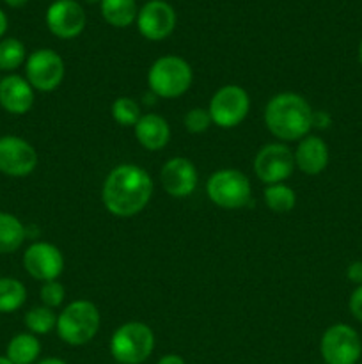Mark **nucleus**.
Instances as JSON below:
<instances>
[{
    "instance_id": "5",
    "label": "nucleus",
    "mask_w": 362,
    "mask_h": 364,
    "mask_svg": "<svg viewBox=\"0 0 362 364\" xmlns=\"http://www.w3.org/2000/svg\"><path fill=\"white\" fill-rule=\"evenodd\" d=\"M155 350V333L144 322H126L114 331L110 354L117 364H142Z\"/></svg>"
},
{
    "instance_id": "15",
    "label": "nucleus",
    "mask_w": 362,
    "mask_h": 364,
    "mask_svg": "<svg viewBox=\"0 0 362 364\" xmlns=\"http://www.w3.org/2000/svg\"><path fill=\"white\" fill-rule=\"evenodd\" d=\"M162 187L170 198L185 199L194 194L199 183V174L194 164L185 156H174L162 166L160 171Z\"/></svg>"
},
{
    "instance_id": "6",
    "label": "nucleus",
    "mask_w": 362,
    "mask_h": 364,
    "mask_svg": "<svg viewBox=\"0 0 362 364\" xmlns=\"http://www.w3.org/2000/svg\"><path fill=\"white\" fill-rule=\"evenodd\" d=\"M206 194L209 201L224 210L243 208L251 203L252 187L247 174L241 171L226 167L219 169L206 181Z\"/></svg>"
},
{
    "instance_id": "36",
    "label": "nucleus",
    "mask_w": 362,
    "mask_h": 364,
    "mask_svg": "<svg viewBox=\"0 0 362 364\" xmlns=\"http://www.w3.org/2000/svg\"><path fill=\"white\" fill-rule=\"evenodd\" d=\"M0 364H13V363H11L6 355H0Z\"/></svg>"
},
{
    "instance_id": "22",
    "label": "nucleus",
    "mask_w": 362,
    "mask_h": 364,
    "mask_svg": "<svg viewBox=\"0 0 362 364\" xmlns=\"http://www.w3.org/2000/svg\"><path fill=\"white\" fill-rule=\"evenodd\" d=\"M27 301V288L14 277H0V313H14Z\"/></svg>"
},
{
    "instance_id": "2",
    "label": "nucleus",
    "mask_w": 362,
    "mask_h": 364,
    "mask_svg": "<svg viewBox=\"0 0 362 364\" xmlns=\"http://www.w3.org/2000/svg\"><path fill=\"white\" fill-rule=\"evenodd\" d=\"M311 103L298 92H279L268 100L263 112L266 128L275 139L283 142L302 141L312 128Z\"/></svg>"
},
{
    "instance_id": "26",
    "label": "nucleus",
    "mask_w": 362,
    "mask_h": 364,
    "mask_svg": "<svg viewBox=\"0 0 362 364\" xmlns=\"http://www.w3.org/2000/svg\"><path fill=\"white\" fill-rule=\"evenodd\" d=\"M25 326L31 331V334L43 336V334H48L55 329L57 315L52 308L38 306V308H32L31 311L25 315Z\"/></svg>"
},
{
    "instance_id": "19",
    "label": "nucleus",
    "mask_w": 362,
    "mask_h": 364,
    "mask_svg": "<svg viewBox=\"0 0 362 364\" xmlns=\"http://www.w3.org/2000/svg\"><path fill=\"white\" fill-rule=\"evenodd\" d=\"M41 354V343L38 336L31 333L16 334L9 341L6 350V358L13 364H35Z\"/></svg>"
},
{
    "instance_id": "1",
    "label": "nucleus",
    "mask_w": 362,
    "mask_h": 364,
    "mask_svg": "<svg viewBox=\"0 0 362 364\" xmlns=\"http://www.w3.org/2000/svg\"><path fill=\"white\" fill-rule=\"evenodd\" d=\"M155 192L148 171L135 164H119L106 174L102 201L106 212L119 219L138 215L149 205Z\"/></svg>"
},
{
    "instance_id": "12",
    "label": "nucleus",
    "mask_w": 362,
    "mask_h": 364,
    "mask_svg": "<svg viewBox=\"0 0 362 364\" xmlns=\"http://www.w3.org/2000/svg\"><path fill=\"white\" fill-rule=\"evenodd\" d=\"M176 27V11L165 0H149L138 9L137 28L149 41L169 38Z\"/></svg>"
},
{
    "instance_id": "40",
    "label": "nucleus",
    "mask_w": 362,
    "mask_h": 364,
    "mask_svg": "<svg viewBox=\"0 0 362 364\" xmlns=\"http://www.w3.org/2000/svg\"><path fill=\"white\" fill-rule=\"evenodd\" d=\"M116 364H117V363H116Z\"/></svg>"
},
{
    "instance_id": "35",
    "label": "nucleus",
    "mask_w": 362,
    "mask_h": 364,
    "mask_svg": "<svg viewBox=\"0 0 362 364\" xmlns=\"http://www.w3.org/2000/svg\"><path fill=\"white\" fill-rule=\"evenodd\" d=\"M9 7H23L28 0H4Z\"/></svg>"
},
{
    "instance_id": "7",
    "label": "nucleus",
    "mask_w": 362,
    "mask_h": 364,
    "mask_svg": "<svg viewBox=\"0 0 362 364\" xmlns=\"http://www.w3.org/2000/svg\"><path fill=\"white\" fill-rule=\"evenodd\" d=\"M251 110V96L241 85L227 84L220 87L209 100L208 112L212 123L224 130L238 127L243 123Z\"/></svg>"
},
{
    "instance_id": "3",
    "label": "nucleus",
    "mask_w": 362,
    "mask_h": 364,
    "mask_svg": "<svg viewBox=\"0 0 362 364\" xmlns=\"http://www.w3.org/2000/svg\"><path fill=\"white\" fill-rule=\"evenodd\" d=\"M102 326L99 309L94 302L87 299H78L70 302L57 315V334L64 343L71 347H82L91 343Z\"/></svg>"
},
{
    "instance_id": "17",
    "label": "nucleus",
    "mask_w": 362,
    "mask_h": 364,
    "mask_svg": "<svg viewBox=\"0 0 362 364\" xmlns=\"http://www.w3.org/2000/svg\"><path fill=\"white\" fill-rule=\"evenodd\" d=\"M0 105L6 112L23 116L34 105V87L20 75H7L0 80Z\"/></svg>"
},
{
    "instance_id": "16",
    "label": "nucleus",
    "mask_w": 362,
    "mask_h": 364,
    "mask_svg": "<svg viewBox=\"0 0 362 364\" xmlns=\"http://www.w3.org/2000/svg\"><path fill=\"white\" fill-rule=\"evenodd\" d=\"M295 155V167L307 176H318L327 169L330 160V151L327 142L318 135H305L298 141Z\"/></svg>"
},
{
    "instance_id": "8",
    "label": "nucleus",
    "mask_w": 362,
    "mask_h": 364,
    "mask_svg": "<svg viewBox=\"0 0 362 364\" xmlns=\"http://www.w3.org/2000/svg\"><path fill=\"white\" fill-rule=\"evenodd\" d=\"M319 354L325 364H358L362 340L351 326L334 323L319 340Z\"/></svg>"
},
{
    "instance_id": "21",
    "label": "nucleus",
    "mask_w": 362,
    "mask_h": 364,
    "mask_svg": "<svg viewBox=\"0 0 362 364\" xmlns=\"http://www.w3.org/2000/svg\"><path fill=\"white\" fill-rule=\"evenodd\" d=\"M27 237V230L18 217L0 212V255L18 251Z\"/></svg>"
},
{
    "instance_id": "24",
    "label": "nucleus",
    "mask_w": 362,
    "mask_h": 364,
    "mask_svg": "<svg viewBox=\"0 0 362 364\" xmlns=\"http://www.w3.org/2000/svg\"><path fill=\"white\" fill-rule=\"evenodd\" d=\"M27 60L25 45L16 38H6L0 41V70L14 71Z\"/></svg>"
},
{
    "instance_id": "28",
    "label": "nucleus",
    "mask_w": 362,
    "mask_h": 364,
    "mask_svg": "<svg viewBox=\"0 0 362 364\" xmlns=\"http://www.w3.org/2000/svg\"><path fill=\"white\" fill-rule=\"evenodd\" d=\"M39 295H41L43 306L55 309L59 308V306H62L64 299H66V288H64V284L59 283L57 279L46 281V283H43Z\"/></svg>"
},
{
    "instance_id": "31",
    "label": "nucleus",
    "mask_w": 362,
    "mask_h": 364,
    "mask_svg": "<svg viewBox=\"0 0 362 364\" xmlns=\"http://www.w3.org/2000/svg\"><path fill=\"white\" fill-rule=\"evenodd\" d=\"M330 124V116L327 112H314V117H312V128H319V130H323V128H329Z\"/></svg>"
},
{
    "instance_id": "20",
    "label": "nucleus",
    "mask_w": 362,
    "mask_h": 364,
    "mask_svg": "<svg viewBox=\"0 0 362 364\" xmlns=\"http://www.w3.org/2000/svg\"><path fill=\"white\" fill-rule=\"evenodd\" d=\"M102 16L112 27L124 28L137 21L138 7L135 0H102Z\"/></svg>"
},
{
    "instance_id": "32",
    "label": "nucleus",
    "mask_w": 362,
    "mask_h": 364,
    "mask_svg": "<svg viewBox=\"0 0 362 364\" xmlns=\"http://www.w3.org/2000/svg\"><path fill=\"white\" fill-rule=\"evenodd\" d=\"M156 364H187V363H185V359L181 358V355L167 354V355H162Z\"/></svg>"
},
{
    "instance_id": "11",
    "label": "nucleus",
    "mask_w": 362,
    "mask_h": 364,
    "mask_svg": "<svg viewBox=\"0 0 362 364\" xmlns=\"http://www.w3.org/2000/svg\"><path fill=\"white\" fill-rule=\"evenodd\" d=\"M38 166V151L16 135L0 137V173L13 178L28 176Z\"/></svg>"
},
{
    "instance_id": "14",
    "label": "nucleus",
    "mask_w": 362,
    "mask_h": 364,
    "mask_svg": "<svg viewBox=\"0 0 362 364\" xmlns=\"http://www.w3.org/2000/svg\"><path fill=\"white\" fill-rule=\"evenodd\" d=\"M46 27L55 38L75 39L85 28V11L77 0H55L46 9Z\"/></svg>"
},
{
    "instance_id": "29",
    "label": "nucleus",
    "mask_w": 362,
    "mask_h": 364,
    "mask_svg": "<svg viewBox=\"0 0 362 364\" xmlns=\"http://www.w3.org/2000/svg\"><path fill=\"white\" fill-rule=\"evenodd\" d=\"M348 309H350L351 316L362 323V284L351 291L350 301H348Z\"/></svg>"
},
{
    "instance_id": "18",
    "label": "nucleus",
    "mask_w": 362,
    "mask_h": 364,
    "mask_svg": "<svg viewBox=\"0 0 362 364\" xmlns=\"http://www.w3.org/2000/svg\"><path fill=\"white\" fill-rule=\"evenodd\" d=\"M135 139L148 151H160L170 141V127L165 117L160 114H142L138 123L133 127Z\"/></svg>"
},
{
    "instance_id": "25",
    "label": "nucleus",
    "mask_w": 362,
    "mask_h": 364,
    "mask_svg": "<svg viewBox=\"0 0 362 364\" xmlns=\"http://www.w3.org/2000/svg\"><path fill=\"white\" fill-rule=\"evenodd\" d=\"M110 112H112L114 121L124 128H133L142 117L141 105L130 96H119L114 100Z\"/></svg>"
},
{
    "instance_id": "9",
    "label": "nucleus",
    "mask_w": 362,
    "mask_h": 364,
    "mask_svg": "<svg viewBox=\"0 0 362 364\" xmlns=\"http://www.w3.org/2000/svg\"><path fill=\"white\" fill-rule=\"evenodd\" d=\"M66 66L55 50L41 48L32 52L25 60V78L34 91H55L64 80Z\"/></svg>"
},
{
    "instance_id": "10",
    "label": "nucleus",
    "mask_w": 362,
    "mask_h": 364,
    "mask_svg": "<svg viewBox=\"0 0 362 364\" xmlns=\"http://www.w3.org/2000/svg\"><path fill=\"white\" fill-rule=\"evenodd\" d=\"M295 171V155L284 142L265 144L254 156V173L265 185L284 183Z\"/></svg>"
},
{
    "instance_id": "23",
    "label": "nucleus",
    "mask_w": 362,
    "mask_h": 364,
    "mask_svg": "<svg viewBox=\"0 0 362 364\" xmlns=\"http://www.w3.org/2000/svg\"><path fill=\"white\" fill-rule=\"evenodd\" d=\"M263 199L273 213H287L297 205V194L293 188L284 183L266 185L263 191Z\"/></svg>"
},
{
    "instance_id": "27",
    "label": "nucleus",
    "mask_w": 362,
    "mask_h": 364,
    "mask_svg": "<svg viewBox=\"0 0 362 364\" xmlns=\"http://www.w3.org/2000/svg\"><path fill=\"white\" fill-rule=\"evenodd\" d=\"M183 124L187 128L188 134H204L209 128L212 123V116H209L208 109H202V107H194V109L188 110L183 117Z\"/></svg>"
},
{
    "instance_id": "37",
    "label": "nucleus",
    "mask_w": 362,
    "mask_h": 364,
    "mask_svg": "<svg viewBox=\"0 0 362 364\" xmlns=\"http://www.w3.org/2000/svg\"><path fill=\"white\" fill-rule=\"evenodd\" d=\"M358 60L362 64V39H361V45H358Z\"/></svg>"
},
{
    "instance_id": "38",
    "label": "nucleus",
    "mask_w": 362,
    "mask_h": 364,
    "mask_svg": "<svg viewBox=\"0 0 362 364\" xmlns=\"http://www.w3.org/2000/svg\"><path fill=\"white\" fill-rule=\"evenodd\" d=\"M87 4H96V2H102V0H85Z\"/></svg>"
},
{
    "instance_id": "13",
    "label": "nucleus",
    "mask_w": 362,
    "mask_h": 364,
    "mask_svg": "<svg viewBox=\"0 0 362 364\" xmlns=\"http://www.w3.org/2000/svg\"><path fill=\"white\" fill-rule=\"evenodd\" d=\"M23 267L34 279L55 281L64 270V256L59 247L48 242H34L23 255Z\"/></svg>"
},
{
    "instance_id": "39",
    "label": "nucleus",
    "mask_w": 362,
    "mask_h": 364,
    "mask_svg": "<svg viewBox=\"0 0 362 364\" xmlns=\"http://www.w3.org/2000/svg\"><path fill=\"white\" fill-rule=\"evenodd\" d=\"M358 364H362V363H358Z\"/></svg>"
},
{
    "instance_id": "30",
    "label": "nucleus",
    "mask_w": 362,
    "mask_h": 364,
    "mask_svg": "<svg viewBox=\"0 0 362 364\" xmlns=\"http://www.w3.org/2000/svg\"><path fill=\"white\" fill-rule=\"evenodd\" d=\"M346 277H348V281H351L353 284L361 287L362 284V262L350 263L346 269Z\"/></svg>"
},
{
    "instance_id": "34",
    "label": "nucleus",
    "mask_w": 362,
    "mask_h": 364,
    "mask_svg": "<svg viewBox=\"0 0 362 364\" xmlns=\"http://www.w3.org/2000/svg\"><path fill=\"white\" fill-rule=\"evenodd\" d=\"M35 364H67V363L59 358H46V359H41V361H38Z\"/></svg>"
},
{
    "instance_id": "33",
    "label": "nucleus",
    "mask_w": 362,
    "mask_h": 364,
    "mask_svg": "<svg viewBox=\"0 0 362 364\" xmlns=\"http://www.w3.org/2000/svg\"><path fill=\"white\" fill-rule=\"evenodd\" d=\"M6 31H7V16H6V13L0 9V38L6 34Z\"/></svg>"
},
{
    "instance_id": "4",
    "label": "nucleus",
    "mask_w": 362,
    "mask_h": 364,
    "mask_svg": "<svg viewBox=\"0 0 362 364\" xmlns=\"http://www.w3.org/2000/svg\"><path fill=\"white\" fill-rule=\"evenodd\" d=\"M194 82L192 66L180 55L158 57L149 66V91L158 98L174 100L183 96Z\"/></svg>"
}]
</instances>
